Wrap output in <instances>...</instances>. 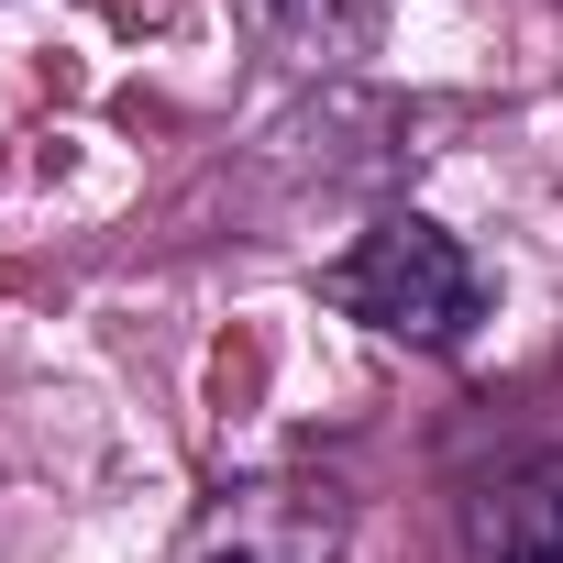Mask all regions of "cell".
Here are the masks:
<instances>
[{
  "instance_id": "obj_1",
  "label": "cell",
  "mask_w": 563,
  "mask_h": 563,
  "mask_svg": "<svg viewBox=\"0 0 563 563\" xmlns=\"http://www.w3.org/2000/svg\"><path fill=\"white\" fill-rule=\"evenodd\" d=\"M321 299H332L343 321H365V332L409 343V354H453V343L486 321V265H475L442 221L387 210L354 254H332V265H321Z\"/></svg>"
},
{
  "instance_id": "obj_4",
  "label": "cell",
  "mask_w": 563,
  "mask_h": 563,
  "mask_svg": "<svg viewBox=\"0 0 563 563\" xmlns=\"http://www.w3.org/2000/svg\"><path fill=\"white\" fill-rule=\"evenodd\" d=\"M254 12L276 23V45H288L299 67H354L387 34V0H254Z\"/></svg>"
},
{
  "instance_id": "obj_3",
  "label": "cell",
  "mask_w": 563,
  "mask_h": 563,
  "mask_svg": "<svg viewBox=\"0 0 563 563\" xmlns=\"http://www.w3.org/2000/svg\"><path fill=\"white\" fill-rule=\"evenodd\" d=\"M464 563H563V453L497 464L464 497Z\"/></svg>"
},
{
  "instance_id": "obj_2",
  "label": "cell",
  "mask_w": 563,
  "mask_h": 563,
  "mask_svg": "<svg viewBox=\"0 0 563 563\" xmlns=\"http://www.w3.org/2000/svg\"><path fill=\"white\" fill-rule=\"evenodd\" d=\"M343 541H354V497L332 475H243L199 497L166 563H343Z\"/></svg>"
}]
</instances>
